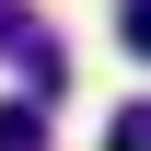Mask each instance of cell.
<instances>
[{
  "mask_svg": "<svg viewBox=\"0 0 151 151\" xmlns=\"http://www.w3.org/2000/svg\"><path fill=\"white\" fill-rule=\"evenodd\" d=\"M105 151H151V105H116V128H105Z\"/></svg>",
  "mask_w": 151,
  "mask_h": 151,
  "instance_id": "obj_3",
  "label": "cell"
},
{
  "mask_svg": "<svg viewBox=\"0 0 151 151\" xmlns=\"http://www.w3.org/2000/svg\"><path fill=\"white\" fill-rule=\"evenodd\" d=\"M0 58L23 70V93H58V81H70V70H58V35L23 12V0H0Z\"/></svg>",
  "mask_w": 151,
  "mask_h": 151,
  "instance_id": "obj_1",
  "label": "cell"
},
{
  "mask_svg": "<svg viewBox=\"0 0 151 151\" xmlns=\"http://www.w3.org/2000/svg\"><path fill=\"white\" fill-rule=\"evenodd\" d=\"M0 151H47V116H35V105H23V93H12V105H0Z\"/></svg>",
  "mask_w": 151,
  "mask_h": 151,
  "instance_id": "obj_2",
  "label": "cell"
}]
</instances>
